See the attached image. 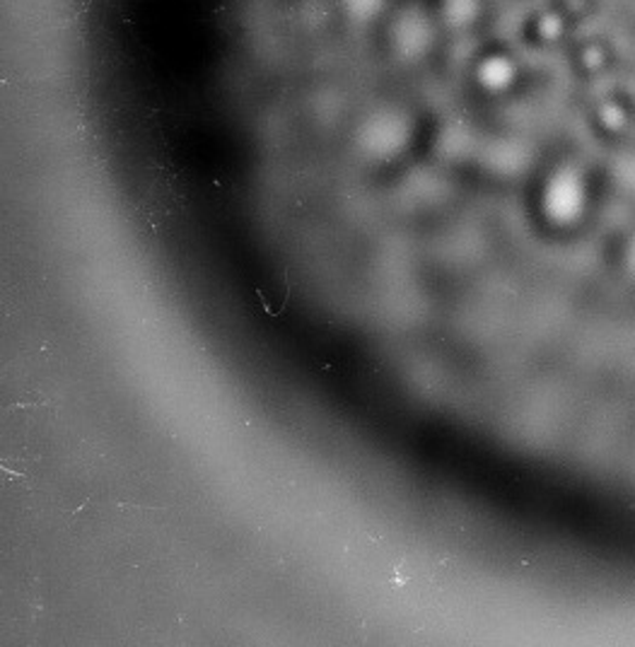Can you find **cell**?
Here are the masks:
<instances>
[{"instance_id": "277c9868", "label": "cell", "mask_w": 635, "mask_h": 647, "mask_svg": "<svg viewBox=\"0 0 635 647\" xmlns=\"http://www.w3.org/2000/svg\"><path fill=\"white\" fill-rule=\"evenodd\" d=\"M346 5L355 17H372L382 8V0H346Z\"/></svg>"}, {"instance_id": "3957f363", "label": "cell", "mask_w": 635, "mask_h": 647, "mask_svg": "<svg viewBox=\"0 0 635 647\" xmlns=\"http://www.w3.org/2000/svg\"><path fill=\"white\" fill-rule=\"evenodd\" d=\"M445 13L452 25L471 23L473 15H477V0H449Z\"/></svg>"}, {"instance_id": "6da1fadb", "label": "cell", "mask_w": 635, "mask_h": 647, "mask_svg": "<svg viewBox=\"0 0 635 647\" xmlns=\"http://www.w3.org/2000/svg\"><path fill=\"white\" fill-rule=\"evenodd\" d=\"M396 47H399L402 56H421L426 53L430 39H433V31H430L428 20L421 13H406L402 23L396 25L394 31Z\"/></svg>"}, {"instance_id": "7a4b0ae2", "label": "cell", "mask_w": 635, "mask_h": 647, "mask_svg": "<svg viewBox=\"0 0 635 647\" xmlns=\"http://www.w3.org/2000/svg\"><path fill=\"white\" fill-rule=\"evenodd\" d=\"M256 295H259L264 312L268 317H278L283 315V309L288 305V283L281 280H268V286L256 288Z\"/></svg>"}]
</instances>
